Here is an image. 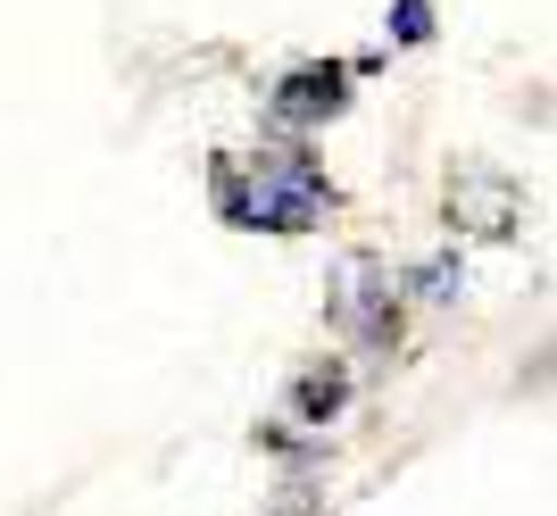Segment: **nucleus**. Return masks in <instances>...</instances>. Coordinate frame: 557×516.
I'll list each match as a JSON object with an SVG mask.
<instances>
[{
    "label": "nucleus",
    "instance_id": "423d86ee",
    "mask_svg": "<svg viewBox=\"0 0 557 516\" xmlns=\"http://www.w3.org/2000/svg\"><path fill=\"white\" fill-rule=\"evenodd\" d=\"M408 283H417L424 300H458L466 267H458V258H424V267H408Z\"/></svg>",
    "mask_w": 557,
    "mask_h": 516
},
{
    "label": "nucleus",
    "instance_id": "20e7f679",
    "mask_svg": "<svg viewBox=\"0 0 557 516\" xmlns=\"http://www.w3.org/2000/svg\"><path fill=\"white\" fill-rule=\"evenodd\" d=\"M349 75H358V67H342V59H325V67H292L275 84V100H267V118H275V125H325V118H342V109H349Z\"/></svg>",
    "mask_w": 557,
    "mask_h": 516
},
{
    "label": "nucleus",
    "instance_id": "0eeeda50",
    "mask_svg": "<svg viewBox=\"0 0 557 516\" xmlns=\"http://www.w3.org/2000/svg\"><path fill=\"white\" fill-rule=\"evenodd\" d=\"M392 34H399V42H424V34H433V9H424V0H399V9H392Z\"/></svg>",
    "mask_w": 557,
    "mask_h": 516
},
{
    "label": "nucleus",
    "instance_id": "f257e3e1",
    "mask_svg": "<svg viewBox=\"0 0 557 516\" xmlns=\"http://www.w3.org/2000/svg\"><path fill=\"white\" fill-rule=\"evenodd\" d=\"M216 217L250 234H308L333 209V175L308 150H258V159H216L209 175Z\"/></svg>",
    "mask_w": 557,
    "mask_h": 516
},
{
    "label": "nucleus",
    "instance_id": "39448f33",
    "mask_svg": "<svg viewBox=\"0 0 557 516\" xmlns=\"http://www.w3.org/2000/svg\"><path fill=\"white\" fill-rule=\"evenodd\" d=\"M342 400H349V376L333 367V358H325V367H308V376L292 383V408H300V425H333V417H342Z\"/></svg>",
    "mask_w": 557,
    "mask_h": 516
},
{
    "label": "nucleus",
    "instance_id": "7ed1b4c3",
    "mask_svg": "<svg viewBox=\"0 0 557 516\" xmlns=\"http://www.w3.org/2000/svg\"><path fill=\"white\" fill-rule=\"evenodd\" d=\"M442 209L458 234H483V242H508L516 225H524V192L499 175V167H458L442 192Z\"/></svg>",
    "mask_w": 557,
    "mask_h": 516
},
{
    "label": "nucleus",
    "instance_id": "f03ea898",
    "mask_svg": "<svg viewBox=\"0 0 557 516\" xmlns=\"http://www.w3.org/2000/svg\"><path fill=\"white\" fill-rule=\"evenodd\" d=\"M333 325L358 342V351H392L399 342V300H392V267L383 258H342V275H333Z\"/></svg>",
    "mask_w": 557,
    "mask_h": 516
}]
</instances>
